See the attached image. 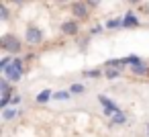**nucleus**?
Wrapping results in <instances>:
<instances>
[{"label":"nucleus","instance_id":"1","mask_svg":"<svg viewBox=\"0 0 149 137\" xmlns=\"http://www.w3.org/2000/svg\"><path fill=\"white\" fill-rule=\"evenodd\" d=\"M0 47L4 51H8V53H19L21 51V41L17 37H13V35H4L0 39Z\"/></svg>","mask_w":149,"mask_h":137},{"label":"nucleus","instance_id":"2","mask_svg":"<svg viewBox=\"0 0 149 137\" xmlns=\"http://www.w3.org/2000/svg\"><path fill=\"white\" fill-rule=\"evenodd\" d=\"M2 74H4V78H6V80H13V82H19V80L23 78V68H19V66H15V64H10V66H8V68H6V70H4Z\"/></svg>","mask_w":149,"mask_h":137},{"label":"nucleus","instance_id":"3","mask_svg":"<svg viewBox=\"0 0 149 137\" xmlns=\"http://www.w3.org/2000/svg\"><path fill=\"white\" fill-rule=\"evenodd\" d=\"M25 37H27V41L33 45V43H41L43 41V33H41V29H37V27H29L27 29V33H25Z\"/></svg>","mask_w":149,"mask_h":137},{"label":"nucleus","instance_id":"4","mask_svg":"<svg viewBox=\"0 0 149 137\" xmlns=\"http://www.w3.org/2000/svg\"><path fill=\"white\" fill-rule=\"evenodd\" d=\"M98 102H100V104L104 106V113H106L108 117H112L114 113H118V106H116V104H114L112 100H108L106 96H102V94H100V96H98Z\"/></svg>","mask_w":149,"mask_h":137},{"label":"nucleus","instance_id":"5","mask_svg":"<svg viewBox=\"0 0 149 137\" xmlns=\"http://www.w3.org/2000/svg\"><path fill=\"white\" fill-rule=\"evenodd\" d=\"M72 13H74L78 19H86V17H88V6H86L84 2H76V4L72 6Z\"/></svg>","mask_w":149,"mask_h":137},{"label":"nucleus","instance_id":"6","mask_svg":"<svg viewBox=\"0 0 149 137\" xmlns=\"http://www.w3.org/2000/svg\"><path fill=\"white\" fill-rule=\"evenodd\" d=\"M61 31H63L65 35H76V33L80 31V25H78L76 21H65V23L61 25Z\"/></svg>","mask_w":149,"mask_h":137},{"label":"nucleus","instance_id":"7","mask_svg":"<svg viewBox=\"0 0 149 137\" xmlns=\"http://www.w3.org/2000/svg\"><path fill=\"white\" fill-rule=\"evenodd\" d=\"M123 27H127V29H135V27H139V21H137V17L129 13V15L123 19Z\"/></svg>","mask_w":149,"mask_h":137},{"label":"nucleus","instance_id":"8","mask_svg":"<svg viewBox=\"0 0 149 137\" xmlns=\"http://www.w3.org/2000/svg\"><path fill=\"white\" fill-rule=\"evenodd\" d=\"M0 92H2V96H15L13 90H10V86H8V80L4 76H2V80H0Z\"/></svg>","mask_w":149,"mask_h":137},{"label":"nucleus","instance_id":"9","mask_svg":"<svg viewBox=\"0 0 149 137\" xmlns=\"http://www.w3.org/2000/svg\"><path fill=\"white\" fill-rule=\"evenodd\" d=\"M49 98H53V92H51V90H41V92L37 94V98H35V100H37L39 104H43V102H47Z\"/></svg>","mask_w":149,"mask_h":137},{"label":"nucleus","instance_id":"10","mask_svg":"<svg viewBox=\"0 0 149 137\" xmlns=\"http://www.w3.org/2000/svg\"><path fill=\"white\" fill-rule=\"evenodd\" d=\"M110 121H112V125H125L127 123V117H125V113H114L112 117H110Z\"/></svg>","mask_w":149,"mask_h":137},{"label":"nucleus","instance_id":"11","mask_svg":"<svg viewBox=\"0 0 149 137\" xmlns=\"http://www.w3.org/2000/svg\"><path fill=\"white\" fill-rule=\"evenodd\" d=\"M123 62H125V66H127V64L137 66V64H141V57H139V55H127V57H123Z\"/></svg>","mask_w":149,"mask_h":137},{"label":"nucleus","instance_id":"12","mask_svg":"<svg viewBox=\"0 0 149 137\" xmlns=\"http://www.w3.org/2000/svg\"><path fill=\"white\" fill-rule=\"evenodd\" d=\"M118 27H123V21L120 19H110L106 23V29H118Z\"/></svg>","mask_w":149,"mask_h":137},{"label":"nucleus","instance_id":"13","mask_svg":"<svg viewBox=\"0 0 149 137\" xmlns=\"http://www.w3.org/2000/svg\"><path fill=\"white\" fill-rule=\"evenodd\" d=\"M131 72H133V74H147L149 70H147L143 64H137V66H131Z\"/></svg>","mask_w":149,"mask_h":137},{"label":"nucleus","instance_id":"14","mask_svg":"<svg viewBox=\"0 0 149 137\" xmlns=\"http://www.w3.org/2000/svg\"><path fill=\"white\" fill-rule=\"evenodd\" d=\"M104 76H106V78H110V80H114V78H118V76H120V72H118V68H108Z\"/></svg>","mask_w":149,"mask_h":137},{"label":"nucleus","instance_id":"15","mask_svg":"<svg viewBox=\"0 0 149 137\" xmlns=\"http://www.w3.org/2000/svg\"><path fill=\"white\" fill-rule=\"evenodd\" d=\"M17 115H19V110H17V108H10V110H4V113H2V119H4V121H10V119H15Z\"/></svg>","mask_w":149,"mask_h":137},{"label":"nucleus","instance_id":"16","mask_svg":"<svg viewBox=\"0 0 149 137\" xmlns=\"http://www.w3.org/2000/svg\"><path fill=\"white\" fill-rule=\"evenodd\" d=\"M86 88H84V84H72V88H70V92H74V94H82Z\"/></svg>","mask_w":149,"mask_h":137},{"label":"nucleus","instance_id":"17","mask_svg":"<svg viewBox=\"0 0 149 137\" xmlns=\"http://www.w3.org/2000/svg\"><path fill=\"white\" fill-rule=\"evenodd\" d=\"M53 98H57V100H68V98H70V92H65V90L55 92V94H53Z\"/></svg>","mask_w":149,"mask_h":137},{"label":"nucleus","instance_id":"18","mask_svg":"<svg viewBox=\"0 0 149 137\" xmlns=\"http://www.w3.org/2000/svg\"><path fill=\"white\" fill-rule=\"evenodd\" d=\"M13 59H15V57H4L2 62H0V70H2V72H4V70H6V68H8V66L13 64Z\"/></svg>","mask_w":149,"mask_h":137},{"label":"nucleus","instance_id":"19","mask_svg":"<svg viewBox=\"0 0 149 137\" xmlns=\"http://www.w3.org/2000/svg\"><path fill=\"white\" fill-rule=\"evenodd\" d=\"M84 76H88V78H100V76H102V72H100V70H88Z\"/></svg>","mask_w":149,"mask_h":137},{"label":"nucleus","instance_id":"20","mask_svg":"<svg viewBox=\"0 0 149 137\" xmlns=\"http://www.w3.org/2000/svg\"><path fill=\"white\" fill-rule=\"evenodd\" d=\"M10 100H13V96H2V98H0V108H6Z\"/></svg>","mask_w":149,"mask_h":137},{"label":"nucleus","instance_id":"21","mask_svg":"<svg viewBox=\"0 0 149 137\" xmlns=\"http://www.w3.org/2000/svg\"><path fill=\"white\" fill-rule=\"evenodd\" d=\"M0 17H2V21L8 19V8H6V6H2V10H0Z\"/></svg>","mask_w":149,"mask_h":137},{"label":"nucleus","instance_id":"22","mask_svg":"<svg viewBox=\"0 0 149 137\" xmlns=\"http://www.w3.org/2000/svg\"><path fill=\"white\" fill-rule=\"evenodd\" d=\"M21 100H23V98H21V96H19V94H15V96H13V100H10V102H13V104H15V106H17V104H21Z\"/></svg>","mask_w":149,"mask_h":137},{"label":"nucleus","instance_id":"23","mask_svg":"<svg viewBox=\"0 0 149 137\" xmlns=\"http://www.w3.org/2000/svg\"><path fill=\"white\" fill-rule=\"evenodd\" d=\"M13 64H15V66H19V68H23V59H21V57H15V59H13Z\"/></svg>","mask_w":149,"mask_h":137},{"label":"nucleus","instance_id":"24","mask_svg":"<svg viewBox=\"0 0 149 137\" xmlns=\"http://www.w3.org/2000/svg\"><path fill=\"white\" fill-rule=\"evenodd\" d=\"M100 31H102V27L98 25V27H94V29H92V35H96V33H100Z\"/></svg>","mask_w":149,"mask_h":137},{"label":"nucleus","instance_id":"25","mask_svg":"<svg viewBox=\"0 0 149 137\" xmlns=\"http://www.w3.org/2000/svg\"><path fill=\"white\" fill-rule=\"evenodd\" d=\"M98 2H100V0H88V4H90V6H94V4H98Z\"/></svg>","mask_w":149,"mask_h":137},{"label":"nucleus","instance_id":"26","mask_svg":"<svg viewBox=\"0 0 149 137\" xmlns=\"http://www.w3.org/2000/svg\"><path fill=\"white\" fill-rule=\"evenodd\" d=\"M13 2H15V4H23V2H25V0H13Z\"/></svg>","mask_w":149,"mask_h":137},{"label":"nucleus","instance_id":"27","mask_svg":"<svg viewBox=\"0 0 149 137\" xmlns=\"http://www.w3.org/2000/svg\"><path fill=\"white\" fill-rule=\"evenodd\" d=\"M129 2H131V4H137V2H139V0H129Z\"/></svg>","mask_w":149,"mask_h":137},{"label":"nucleus","instance_id":"28","mask_svg":"<svg viewBox=\"0 0 149 137\" xmlns=\"http://www.w3.org/2000/svg\"><path fill=\"white\" fill-rule=\"evenodd\" d=\"M57 2H59V4H63V2H68V0H57Z\"/></svg>","mask_w":149,"mask_h":137},{"label":"nucleus","instance_id":"29","mask_svg":"<svg viewBox=\"0 0 149 137\" xmlns=\"http://www.w3.org/2000/svg\"><path fill=\"white\" fill-rule=\"evenodd\" d=\"M147 131H149V125H147Z\"/></svg>","mask_w":149,"mask_h":137}]
</instances>
